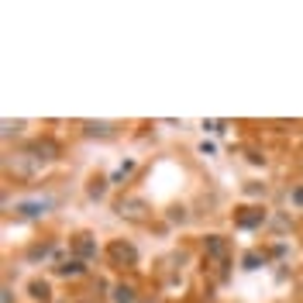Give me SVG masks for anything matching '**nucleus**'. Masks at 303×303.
I'll return each mask as SVG.
<instances>
[{
  "mask_svg": "<svg viewBox=\"0 0 303 303\" xmlns=\"http://www.w3.org/2000/svg\"><path fill=\"white\" fill-rule=\"evenodd\" d=\"M103 193V179H93V186H90V197H100Z\"/></svg>",
  "mask_w": 303,
  "mask_h": 303,
  "instance_id": "obj_10",
  "label": "nucleus"
},
{
  "mask_svg": "<svg viewBox=\"0 0 303 303\" xmlns=\"http://www.w3.org/2000/svg\"><path fill=\"white\" fill-rule=\"evenodd\" d=\"M87 134H103V138H111L114 131H111V124H93V121H90V124H87Z\"/></svg>",
  "mask_w": 303,
  "mask_h": 303,
  "instance_id": "obj_7",
  "label": "nucleus"
},
{
  "mask_svg": "<svg viewBox=\"0 0 303 303\" xmlns=\"http://www.w3.org/2000/svg\"><path fill=\"white\" fill-rule=\"evenodd\" d=\"M207 252H210L214 259H224V255H228V241L214 234V238H207Z\"/></svg>",
  "mask_w": 303,
  "mask_h": 303,
  "instance_id": "obj_3",
  "label": "nucleus"
},
{
  "mask_svg": "<svg viewBox=\"0 0 303 303\" xmlns=\"http://www.w3.org/2000/svg\"><path fill=\"white\" fill-rule=\"evenodd\" d=\"M28 289H31V296H35V300H48V286H45V283H38V279H35Z\"/></svg>",
  "mask_w": 303,
  "mask_h": 303,
  "instance_id": "obj_6",
  "label": "nucleus"
},
{
  "mask_svg": "<svg viewBox=\"0 0 303 303\" xmlns=\"http://www.w3.org/2000/svg\"><path fill=\"white\" fill-rule=\"evenodd\" d=\"M56 159V145L52 142H35L31 148H24V152H14L11 159H7V169L17 176H35L45 169V162Z\"/></svg>",
  "mask_w": 303,
  "mask_h": 303,
  "instance_id": "obj_1",
  "label": "nucleus"
},
{
  "mask_svg": "<svg viewBox=\"0 0 303 303\" xmlns=\"http://www.w3.org/2000/svg\"><path fill=\"white\" fill-rule=\"evenodd\" d=\"M76 272H83L79 262H66V265H59V276H76Z\"/></svg>",
  "mask_w": 303,
  "mask_h": 303,
  "instance_id": "obj_8",
  "label": "nucleus"
},
{
  "mask_svg": "<svg viewBox=\"0 0 303 303\" xmlns=\"http://www.w3.org/2000/svg\"><path fill=\"white\" fill-rule=\"evenodd\" d=\"M114 300L117 303H131V300H134V289H131V286H117L114 289Z\"/></svg>",
  "mask_w": 303,
  "mask_h": 303,
  "instance_id": "obj_5",
  "label": "nucleus"
},
{
  "mask_svg": "<svg viewBox=\"0 0 303 303\" xmlns=\"http://www.w3.org/2000/svg\"><path fill=\"white\" fill-rule=\"evenodd\" d=\"M259 221H262V210H259V214H241V224H245V228L259 224Z\"/></svg>",
  "mask_w": 303,
  "mask_h": 303,
  "instance_id": "obj_9",
  "label": "nucleus"
},
{
  "mask_svg": "<svg viewBox=\"0 0 303 303\" xmlns=\"http://www.w3.org/2000/svg\"><path fill=\"white\" fill-rule=\"evenodd\" d=\"M293 203H300V207H303V186L293 189Z\"/></svg>",
  "mask_w": 303,
  "mask_h": 303,
  "instance_id": "obj_11",
  "label": "nucleus"
},
{
  "mask_svg": "<svg viewBox=\"0 0 303 303\" xmlns=\"http://www.w3.org/2000/svg\"><path fill=\"white\" fill-rule=\"evenodd\" d=\"M111 255H114L117 262H134V248H131V245H121V241H114V245H111Z\"/></svg>",
  "mask_w": 303,
  "mask_h": 303,
  "instance_id": "obj_4",
  "label": "nucleus"
},
{
  "mask_svg": "<svg viewBox=\"0 0 303 303\" xmlns=\"http://www.w3.org/2000/svg\"><path fill=\"white\" fill-rule=\"evenodd\" d=\"M117 214L128 217V221H134V224H145V221H148V207H145V200H134V197H128V200H121Z\"/></svg>",
  "mask_w": 303,
  "mask_h": 303,
  "instance_id": "obj_2",
  "label": "nucleus"
}]
</instances>
